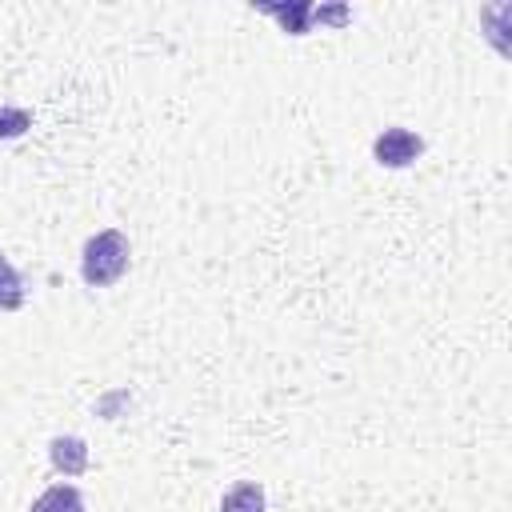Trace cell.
<instances>
[{"label": "cell", "instance_id": "1", "mask_svg": "<svg viewBox=\"0 0 512 512\" xmlns=\"http://www.w3.org/2000/svg\"><path fill=\"white\" fill-rule=\"evenodd\" d=\"M128 236L120 228H104L96 236L84 240V252H80V276L88 288H112L124 272H128Z\"/></svg>", "mask_w": 512, "mask_h": 512}, {"label": "cell", "instance_id": "2", "mask_svg": "<svg viewBox=\"0 0 512 512\" xmlns=\"http://www.w3.org/2000/svg\"><path fill=\"white\" fill-rule=\"evenodd\" d=\"M420 152H424L420 132L400 128V124L384 128V132L372 140V156H376V164H380V168H408V164H412Z\"/></svg>", "mask_w": 512, "mask_h": 512}, {"label": "cell", "instance_id": "3", "mask_svg": "<svg viewBox=\"0 0 512 512\" xmlns=\"http://www.w3.org/2000/svg\"><path fill=\"white\" fill-rule=\"evenodd\" d=\"M48 460H52L56 472L80 476V472H88V444H84L80 436H56V440L48 444Z\"/></svg>", "mask_w": 512, "mask_h": 512}, {"label": "cell", "instance_id": "4", "mask_svg": "<svg viewBox=\"0 0 512 512\" xmlns=\"http://www.w3.org/2000/svg\"><path fill=\"white\" fill-rule=\"evenodd\" d=\"M220 512H268V496L256 480H240L224 492L220 500Z\"/></svg>", "mask_w": 512, "mask_h": 512}, {"label": "cell", "instance_id": "5", "mask_svg": "<svg viewBox=\"0 0 512 512\" xmlns=\"http://www.w3.org/2000/svg\"><path fill=\"white\" fill-rule=\"evenodd\" d=\"M32 512H88V508H84V496L76 484H52L36 496Z\"/></svg>", "mask_w": 512, "mask_h": 512}, {"label": "cell", "instance_id": "6", "mask_svg": "<svg viewBox=\"0 0 512 512\" xmlns=\"http://www.w3.org/2000/svg\"><path fill=\"white\" fill-rule=\"evenodd\" d=\"M24 280H20V272L12 268V260L0 252V312H16V308H24Z\"/></svg>", "mask_w": 512, "mask_h": 512}, {"label": "cell", "instance_id": "7", "mask_svg": "<svg viewBox=\"0 0 512 512\" xmlns=\"http://www.w3.org/2000/svg\"><path fill=\"white\" fill-rule=\"evenodd\" d=\"M264 12H272L276 20H284V28H288L292 36H304V32H308V20H316V8H312V4H292V8L268 4Z\"/></svg>", "mask_w": 512, "mask_h": 512}, {"label": "cell", "instance_id": "8", "mask_svg": "<svg viewBox=\"0 0 512 512\" xmlns=\"http://www.w3.org/2000/svg\"><path fill=\"white\" fill-rule=\"evenodd\" d=\"M28 124H32V112L28 108H0V140L20 136Z\"/></svg>", "mask_w": 512, "mask_h": 512}]
</instances>
